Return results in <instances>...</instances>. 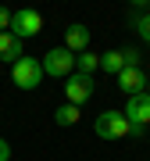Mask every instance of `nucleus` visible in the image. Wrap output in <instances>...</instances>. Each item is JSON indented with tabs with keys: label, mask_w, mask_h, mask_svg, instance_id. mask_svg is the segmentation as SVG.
Masks as SVG:
<instances>
[{
	"label": "nucleus",
	"mask_w": 150,
	"mask_h": 161,
	"mask_svg": "<svg viewBox=\"0 0 150 161\" xmlns=\"http://www.w3.org/2000/svg\"><path fill=\"white\" fill-rule=\"evenodd\" d=\"M11 79L18 90H36L43 82V61L40 58H22L11 64Z\"/></svg>",
	"instance_id": "obj_2"
},
{
	"label": "nucleus",
	"mask_w": 150,
	"mask_h": 161,
	"mask_svg": "<svg viewBox=\"0 0 150 161\" xmlns=\"http://www.w3.org/2000/svg\"><path fill=\"white\" fill-rule=\"evenodd\" d=\"M100 68V54H93V50H82V54H75V72H82V75H93Z\"/></svg>",
	"instance_id": "obj_11"
},
{
	"label": "nucleus",
	"mask_w": 150,
	"mask_h": 161,
	"mask_svg": "<svg viewBox=\"0 0 150 161\" xmlns=\"http://www.w3.org/2000/svg\"><path fill=\"white\" fill-rule=\"evenodd\" d=\"M75 72V54L68 47H54V50L43 54V75H54V79H68Z\"/></svg>",
	"instance_id": "obj_3"
},
{
	"label": "nucleus",
	"mask_w": 150,
	"mask_h": 161,
	"mask_svg": "<svg viewBox=\"0 0 150 161\" xmlns=\"http://www.w3.org/2000/svg\"><path fill=\"white\" fill-rule=\"evenodd\" d=\"M64 47H68L72 54H82V50H89V29L82 22H75L64 29Z\"/></svg>",
	"instance_id": "obj_7"
},
{
	"label": "nucleus",
	"mask_w": 150,
	"mask_h": 161,
	"mask_svg": "<svg viewBox=\"0 0 150 161\" xmlns=\"http://www.w3.org/2000/svg\"><path fill=\"white\" fill-rule=\"evenodd\" d=\"M64 97H68V104H75V108H82L89 97H93V75H82V72H72L68 79H64Z\"/></svg>",
	"instance_id": "obj_5"
},
{
	"label": "nucleus",
	"mask_w": 150,
	"mask_h": 161,
	"mask_svg": "<svg viewBox=\"0 0 150 161\" xmlns=\"http://www.w3.org/2000/svg\"><path fill=\"white\" fill-rule=\"evenodd\" d=\"M0 161H11V143L0 136Z\"/></svg>",
	"instance_id": "obj_15"
},
{
	"label": "nucleus",
	"mask_w": 150,
	"mask_h": 161,
	"mask_svg": "<svg viewBox=\"0 0 150 161\" xmlns=\"http://www.w3.org/2000/svg\"><path fill=\"white\" fill-rule=\"evenodd\" d=\"M25 54H22V40L11 32H0V61H7V64H14V61H22Z\"/></svg>",
	"instance_id": "obj_9"
},
{
	"label": "nucleus",
	"mask_w": 150,
	"mask_h": 161,
	"mask_svg": "<svg viewBox=\"0 0 150 161\" xmlns=\"http://www.w3.org/2000/svg\"><path fill=\"white\" fill-rule=\"evenodd\" d=\"M40 29H43V14L32 7H22L11 14V36L18 40H32V36H40Z\"/></svg>",
	"instance_id": "obj_4"
},
{
	"label": "nucleus",
	"mask_w": 150,
	"mask_h": 161,
	"mask_svg": "<svg viewBox=\"0 0 150 161\" xmlns=\"http://www.w3.org/2000/svg\"><path fill=\"white\" fill-rule=\"evenodd\" d=\"M100 68L111 72V75H121V72H125V58H121V50H104V54H100Z\"/></svg>",
	"instance_id": "obj_10"
},
{
	"label": "nucleus",
	"mask_w": 150,
	"mask_h": 161,
	"mask_svg": "<svg viewBox=\"0 0 150 161\" xmlns=\"http://www.w3.org/2000/svg\"><path fill=\"white\" fill-rule=\"evenodd\" d=\"M93 132H97L100 140H125L132 125H129L125 111H100L97 122H93Z\"/></svg>",
	"instance_id": "obj_1"
},
{
	"label": "nucleus",
	"mask_w": 150,
	"mask_h": 161,
	"mask_svg": "<svg viewBox=\"0 0 150 161\" xmlns=\"http://www.w3.org/2000/svg\"><path fill=\"white\" fill-rule=\"evenodd\" d=\"M54 122H57L61 129H68V125H79V108H75V104H61V108L54 111Z\"/></svg>",
	"instance_id": "obj_12"
},
{
	"label": "nucleus",
	"mask_w": 150,
	"mask_h": 161,
	"mask_svg": "<svg viewBox=\"0 0 150 161\" xmlns=\"http://www.w3.org/2000/svg\"><path fill=\"white\" fill-rule=\"evenodd\" d=\"M118 86L129 93V97H136V93H147V75L139 72V68H125L118 75Z\"/></svg>",
	"instance_id": "obj_8"
},
{
	"label": "nucleus",
	"mask_w": 150,
	"mask_h": 161,
	"mask_svg": "<svg viewBox=\"0 0 150 161\" xmlns=\"http://www.w3.org/2000/svg\"><path fill=\"white\" fill-rule=\"evenodd\" d=\"M125 118L129 125H150V93H136V97H129L125 104Z\"/></svg>",
	"instance_id": "obj_6"
},
{
	"label": "nucleus",
	"mask_w": 150,
	"mask_h": 161,
	"mask_svg": "<svg viewBox=\"0 0 150 161\" xmlns=\"http://www.w3.org/2000/svg\"><path fill=\"white\" fill-rule=\"evenodd\" d=\"M11 14H14V11L0 7V32H11Z\"/></svg>",
	"instance_id": "obj_14"
},
{
	"label": "nucleus",
	"mask_w": 150,
	"mask_h": 161,
	"mask_svg": "<svg viewBox=\"0 0 150 161\" xmlns=\"http://www.w3.org/2000/svg\"><path fill=\"white\" fill-rule=\"evenodd\" d=\"M132 25L139 29V36L150 43V11H143V14H132Z\"/></svg>",
	"instance_id": "obj_13"
}]
</instances>
